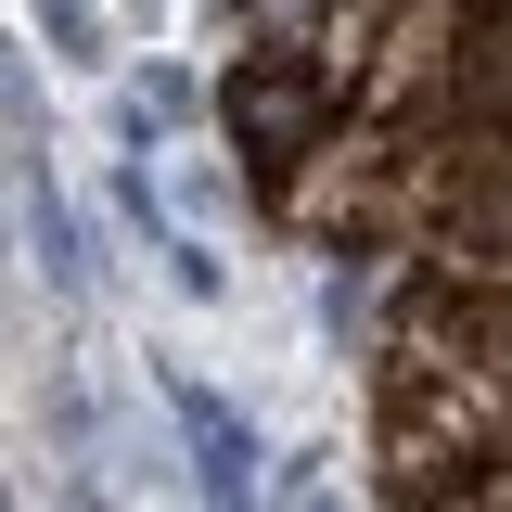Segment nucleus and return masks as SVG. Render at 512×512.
<instances>
[{
	"label": "nucleus",
	"mask_w": 512,
	"mask_h": 512,
	"mask_svg": "<svg viewBox=\"0 0 512 512\" xmlns=\"http://www.w3.org/2000/svg\"><path fill=\"white\" fill-rule=\"evenodd\" d=\"M231 128H244L256 154H295V141L320 128V90H308V77H282V64H269V77L244 64V77H231Z\"/></svg>",
	"instance_id": "nucleus-1"
},
{
	"label": "nucleus",
	"mask_w": 512,
	"mask_h": 512,
	"mask_svg": "<svg viewBox=\"0 0 512 512\" xmlns=\"http://www.w3.org/2000/svg\"><path fill=\"white\" fill-rule=\"evenodd\" d=\"M180 423H192V461H205V500H218V512H256V448H244V423H231L218 397H180Z\"/></svg>",
	"instance_id": "nucleus-2"
},
{
	"label": "nucleus",
	"mask_w": 512,
	"mask_h": 512,
	"mask_svg": "<svg viewBox=\"0 0 512 512\" xmlns=\"http://www.w3.org/2000/svg\"><path fill=\"white\" fill-rule=\"evenodd\" d=\"M26 13L52 26V52H90V39H103V26H90V0H26Z\"/></svg>",
	"instance_id": "nucleus-3"
},
{
	"label": "nucleus",
	"mask_w": 512,
	"mask_h": 512,
	"mask_svg": "<svg viewBox=\"0 0 512 512\" xmlns=\"http://www.w3.org/2000/svg\"><path fill=\"white\" fill-rule=\"evenodd\" d=\"M256 26H282V39H295V26H320V0H244Z\"/></svg>",
	"instance_id": "nucleus-4"
},
{
	"label": "nucleus",
	"mask_w": 512,
	"mask_h": 512,
	"mask_svg": "<svg viewBox=\"0 0 512 512\" xmlns=\"http://www.w3.org/2000/svg\"><path fill=\"white\" fill-rule=\"evenodd\" d=\"M116 26H167V0H116Z\"/></svg>",
	"instance_id": "nucleus-5"
},
{
	"label": "nucleus",
	"mask_w": 512,
	"mask_h": 512,
	"mask_svg": "<svg viewBox=\"0 0 512 512\" xmlns=\"http://www.w3.org/2000/svg\"><path fill=\"white\" fill-rule=\"evenodd\" d=\"M308 512H346V500H333V487H308Z\"/></svg>",
	"instance_id": "nucleus-6"
},
{
	"label": "nucleus",
	"mask_w": 512,
	"mask_h": 512,
	"mask_svg": "<svg viewBox=\"0 0 512 512\" xmlns=\"http://www.w3.org/2000/svg\"><path fill=\"white\" fill-rule=\"evenodd\" d=\"M0 512H13V487H0Z\"/></svg>",
	"instance_id": "nucleus-7"
}]
</instances>
